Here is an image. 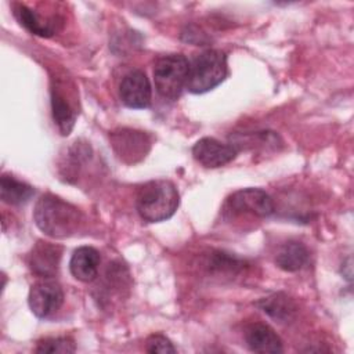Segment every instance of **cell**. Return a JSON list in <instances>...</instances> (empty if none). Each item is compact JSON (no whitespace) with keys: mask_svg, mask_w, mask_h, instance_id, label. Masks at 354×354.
I'll use <instances>...</instances> for the list:
<instances>
[{"mask_svg":"<svg viewBox=\"0 0 354 354\" xmlns=\"http://www.w3.org/2000/svg\"><path fill=\"white\" fill-rule=\"evenodd\" d=\"M36 225L51 238H68L75 235L83 221V213L65 199L53 195H41L33 209Z\"/></svg>","mask_w":354,"mask_h":354,"instance_id":"1","label":"cell"},{"mask_svg":"<svg viewBox=\"0 0 354 354\" xmlns=\"http://www.w3.org/2000/svg\"><path fill=\"white\" fill-rule=\"evenodd\" d=\"M180 205V194L170 180L158 178L142 184L136 196L140 217L148 223L170 218Z\"/></svg>","mask_w":354,"mask_h":354,"instance_id":"2","label":"cell"},{"mask_svg":"<svg viewBox=\"0 0 354 354\" xmlns=\"http://www.w3.org/2000/svg\"><path fill=\"white\" fill-rule=\"evenodd\" d=\"M228 73L227 55L221 50H206L189 64L185 88L194 94H203L217 87Z\"/></svg>","mask_w":354,"mask_h":354,"instance_id":"3","label":"cell"},{"mask_svg":"<svg viewBox=\"0 0 354 354\" xmlns=\"http://www.w3.org/2000/svg\"><path fill=\"white\" fill-rule=\"evenodd\" d=\"M189 62L183 54H167L156 59L153 80L156 91L167 100H177L185 87Z\"/></svg>","mask_w":354,"mask_h":354,"instance_id":"4","label":"cell"},{"mask_svg":"<svg viewBox=\"0 0 354 354\" xmlns=\"http://www.w3.org/2000/svg\"><path fill=\"white\" fill-rule=\"evenodd\" d=\"M109 142L115 155L127 165L142 160L152 147V138L148 133L127 127L111 131Z\"/></svg>","mask_w":354,"mask_h":354,"instance_id":"5","label":"cell"},{"mask_svg":"<svg viewBox=\"0 0 354 354\" xmlns=\"http://www.w3.org/2000/svg\"><path fill=\"white\" fill-rule=\"evenodd\" d=\"M272 198L260 188H242L232 192L225 201V210L232 216L250 214L260 218L274 213Z\"/></svg>","mask_w":354,"mask_h":354,"instance_id":"6","label":"cell"},{"mask_svg":"<svg viewBox=\"0 0 354 354\" xmlns=\"http://www.w3.org/2000/svg\"><path fill=\"white\" fill-rule=\"evenodd\" d=\"M28 303L37 318H48L55 314L64 303L62 288L53 278H43L30 286Z\"/></svg>","mask_w":354,"mask_h":354,"instance_id":"7","label":"cell"},{"mask_svg":"<svg viewBox=\"0 0 354 354\" xmlns=\"http://www.w3.org/2000/svg\"><path fill=\"white\" fill-rule=\"evenodd\" d=\"M119 95L127 108H148L151 104L152 88L147 75L140 69H134L126 73L119 86Z\"/></svg>","mask_w":354,"mask_h":354,"instance_id":"8","label":"cell"},{"mask_svg":"<svg viewBox=\"0 0 354 354\" xmlns=\"http://www.w3.org/2000/svg\"><path fill=\"white\" fill-rule=\"evenodd\" d=\"M71 90H66L64 82L57 80L51 86V111L53 119L62 136H68L76 122L77 108Z\"/></svg>","mask_w":354,"mask_h":354,"instance_id":"9","label":"cell"},{"mask_svg":"<svg viewBox=\"0 0 354 354\" xmlns=\"http://www.w3.org/2000/svg\"><path fill=\"white\" fill-rule=\"evenodd\" d=\"M238 155L234 145L221 142L213 137H203L192 147L194 159L205 167H221L232 162Z\"/></svg>","mask_w":354,"mask_h":354,"instance_id":"10","label":"cell"},{"mask_svg":"<svg viewBox=\"0 0 354 354\" xmlns=\"http://www.w3.org/2000/svg\"><path fill=\"white\" fill-rule=\"evenodd\" d=\"M61 256L62 246L47 241H37L28 256V266L37 277L53 278L58 272Z\"/></svg>","mask_w":354,"mask_h":354,"instance_id":"11","label":"cell"},{"mask_svg":"<svg viewBox=\"0 0 354 354\" xmlns=\"http://www.w3.org/2000/svg\"><path fill=\"white\" fill-rule=\"evenodd\" d=\"M245 342L250 351L260 354L282 353V340L277 332L266 324L256 322L246 328Z\"/></svg>","mask_w":354,"mask_h":354,"instance_id":"12","label":"cell"},{"mask_svg":"<svg viewBox=\"0 0 354 354\" xmlns=\"http://www.w3.org/2000/svg\"><path fill=\"white\" fill-rule=\"evenodd\" d=\"M101 257L97 249L91 246L77 248L69 261L71 274L82 282H91L95 279L100 268Z\"/></svg>","mask_w":354,"mask_h":354,"instance_id":"13","label":"cell"},{"mask_svg":"<svg viewBox=\"0 0 354 354\" xmlns=\"http://www.w3.org/2000/svg\"><path fill=\"white\" fill-rule=\"evenodd\" d=\"M308 260V249L303 242L299 241H289L283 243L277 256L275 263L277 266L288 272L299 271Z\"/></svg>","mask_w":354,"mask_h":354,"instance_id":"14","label":"cell"},{"mask_svg":"<svg viewBox=\"0 0 354 354\" xmlns=\"http://www.w3.org/2000/svg\"><path fill=\"white\" fill-rule=\"evenodd\" d=\"M35 194L32 185L17 180L14 176L3 174L0 180V195L1 201L7 205H22L26 203Z\"/></svg>","mask_w":354,"mask_h":354,"instance_id":"15","label":"cell"},{"mask_svg":"<svg viewBox=\"0 0 354 354\" xmlns=\"http://www.w3.org/2000/svg\"><path fill=\"white\" fill-rule=\"evenodd\" d=\"M14 14L19 21V24L33 35H37L41 37H50L55 30L51 22L43 19L35 10H32L30 7L22 3L14 4Z\"/></svg>","mask_w":354,"mask_h":354,"instance_id":"16","label":"cell"},{"mask_svg":"<svg viewBox=\"0 0 354 354\" xmlns=\"http://www.w3.org/2000/svg\"><path fill=\"white\" fill-rule=\"evenodd\" d=\"M257 306L271 318L281 322L290 319L296 311L295 303L283 293H275L272 296L264 297L257 303Z\"/></svg>","mask_w":354,"mask_h":354,"instance_id":"17","label":"cell"},{"mask_svg":"<svg viewBox=\"0 0 354 354\" xmlns=\"http://www.w3.org/2000/svg\"><path fill=\"white\" fill-rule=\"evenodd\" d=\"M76 346L75 342L71 337L66 336H59V337H47L40 342H37V346L35 348L36 353H62V354H69L75 353Z\"/></svg>","mask_w":354,"mask_h":354,"instance_id":"18","label":"cell"},{"mask_svg":"<svg viewBox=\"0 0 354 354\" xmlns=\"http://www.w3.org/2000/svg\"><path fill=\"white\" fill-rule=\"evenodd\" d=\"M145 350L148 353H162V354L176 353V347L173 346V343L165 335H160V333H153L147 339Z\"/></svg>","mask_w":354,"mask_h":354,"instance_id":"19","label":"cell"}]
</instances>
